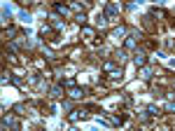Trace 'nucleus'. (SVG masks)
<instances>
[{
    "mask_svg": "<svg viewBox=\"0 0 175 131\" xmlns=\"http://www.w3.org/2000/svg\"><path fill=\"white\" fill-rule=\"evenodd\" d=\"M19 3H21V5H28V3H31V0H19Z\"/></svg>",
    "mask_w": 175,
    "mask_h": 131,
    "instance_id": "obj_17",
    "label": "nucleus"
},
{
    "mask_svg": "<svg viewBox=\"0 0 175 131\" xmlns=\"http://www.w3.org/2000/svg\"><path fill=\"white\" fill-rule=\"evenodd\" d=\"M103 70L105 73H112L114 70V63H110V61H108V63H103Z\"/></svg>",
    "mask_w": 175,
    "mask_h": 131,
    "instance_id": "obj_13",
    "label": "nucleus"
},
{
    "mask_svg": "<svg viewBox=\"0 0 175 131\" xmlns=\"http://www.w3.org/2000/svg\"><path fill=\"white\" fill-rule=\"evenodd\" d=\"M49 96H51V98H61V96H63L61 94V87H51V94Z\"/></svg>",
    "mask_w": 175,
    "mask_h": 131,
    "instance_id": "obj_10",
    "label": "nucleus"
},
{
    "mask_svg": "<svg viewBox=\"0 0 175 131\" xmlns=\"http://www.w3.org/2000/svg\"><path fill=\"white\" fill-rule=\"evenodd\" d=\"M140 75H143V80H149V77H152V68H145V66H143Z\"/></svg>",
    "mask_w": 175,
    "mask_h": 131,
    "instance_id": "obj_9",
    "label": "nucleus"
},
{
    "mask_svg": "<svg viewBox=\"0 0 175 131\" xmlns=\"http://www.w3.org/2000/svg\"><path fill=\"white\" fill-rule=\"evenodd\" d=\"M14 113H17V115H23V105H21V103L14 105Z\"/></svg>",
    "mask_w": 175,
    "mask_h": 131,
    "instance_id": "obj_15",
    "label": "nucleus"
},
{
    "mask_svg": "<svg viewBox=\"0 0 175 131\" xmlns=\"http://www.w3.org/2000/svg\"><path fill=\"white\" fill-rule=\"evenodd\" d=\"M66 87H75V77H68V80H66Z\"/></svg>",
    "mask_w": 175,
    "mask_h": 131,
    "instance_id": "obj_16",
    "label": "nucleus"
},
{
    "mask_svg": "<svg viewBox=\"0 0 175 131\" xmlns=\"http://www.w3.org/2000/svg\"><path fill=\"white\" fill-rule=\"evenodd\" d=\"M105 14H108V17H114L117 14V5H108V7H105Z\"/></svg>",
    "mask_w": 175,
    "mask_h": 131,
    "instance_id": "obj_12",
    "label": "nucleus"
},
{
    "mask_svg": "<svg viewBox=\"0 0 175 131\" xmlns=\"http://www.w3.org/2000/svg\"><path fill=\"white\" fill-rule=\"evenodd\" d=\"M54 9H56V14H63V17L68 14V7H66V5H61V3H56V5H54Z\"/></svg>",
    "mask_w": 175,
    "mask_h": 131,
    "instance_id": "obj_8",
    "label": "nucleus"
},
{
    "mask_svg": "<svg viewBox=\"0 0 175 131\" xmlns=\"http://www.w3.org/2000/svg\"><path fill=\"white\" fill-rule=\"evenodd\" d=\"M82 94H84V91H82L80 87H70V94L68 96H70V98H82Z\"/></svg>",
    "mask_w": 175,
    "mask_h": 131,
    "instance_id": "obj_5",
    "label": "nucleus"
},
{
    "mask_svg": "<svg viewBox=\"0 0 175 131\" xmlns=\"http://www.w3.org/2000/svg\"><path fill=\"white\" fill-rule=\"evenodd\" d=\"M12 12H14V9H12V7H9V5H7V3H5V5H2V19H5V21H7V19H9V17H12Z\"/></svg>",
    "mask_w": 175,
    "mask_h": 131,
    "instance_id": "obj_7",
    "label": "nucleus"
},
{
    "mask_svg": "<svg viewBox=\"0 0 175 131\" xmlns=\"http://www.w3.org/2000/svg\"><path fill=\"white\" fill-rule=\"evenodd\" d=\"M19 19H21L23 23H31V21H33V19H31V14H28V12H19Z\"/></svg>",
    "mask_w": 175,
    "mask_h": 131,
    "instance_id": "obj_11",
    "label": "nucleus"
},
{
    "mask_svg": "<svg viewBox=\"0 0 175 131\" xmlns=\"http://www.w3.org/2000/svg\"><path fill=\"white\" fill-rule=\"evenodd\" d=\"M80 117L84 119V117H86V113H82V110H72V113L68 115V119H70V122H77V119H80Z\"/></svg>",
    "mask_w": 175,
    "mask_h": 131,
    "instance_id": "obj_3",
    "label": "nucleus"
},
{
    "mask_svg": "<svg viewBox=\"0 0 175 131\" xmlns=\"http://www.w3.org/2000/svg\"><path fill=\"white\" fill-rule=\"evenodd\" d=\"M82 35H84L86 40H91V38L96 35V31H94V28H91V26H82Z\"/></svg>",
    "mask_w": 175,
    "mask_h": 131,
    "instance_id": "obj_4",
    "label": "nucleus"
},
{
    "mask_svg": "<svg viewBox=\"0 0 175 131\" xmlns=\"http://www.w3.org/2000/svg\"><path fill=\"white\" fill-rule=\"evenodd\" d=\"M124 45H126V49H135V47H138V40H135V38H126Z\"/></svg>",
    "mask_w": 175,
    "mask_h": 131,
    "instance_id": "obj_6",
    "label": "nucleus"
},
{
    "mask_svg": "<svg viewBox=\"0 0 175 131\" xmlns=\"http://www.w3.org/2000/svg\"><path fill=\"white\" fill-rule=\"evenodd\" d=\"M147 113H149V115H157L159 110H157V105H147Z\"/></svg>",
    "mask_w": 175,
    "mask_h": 131,
    "instance_id": "obj_14",
    "label": "nucleus"
},
{
    "mask_svg": "<svg viewBox=\"0 0 175 131\" xmlns=\"http://www.w3.org/2000/svg\"><path fill=\"white\" fill-rule=\"evenodd\" d=\"M126 35V28L124 26H119V28H114L112 33H110V38H112V40H121V38Z\"/></svg>",
    "mask_w": 175,
    "mask_h": 131,
    "instance_id": "obj_1",
    "label": "nucleus"
},
{
    "mask_svg": "<svg viewBox=\"0 0 175 131\" xmlns=\"http://www.w3.org/2000/svg\"><path fill=\"white\" fill-rule=\"evenodd\" d=\"M145 61H147V59H145L143 52H135V54H133V63L138 66V68H143V66H145Z\"/></svg>",
    "mask_w": 175,
    "mask_h": 131,
    "instance_id": "obj_2",
    "label": "nucleus"
}]
</instances>
